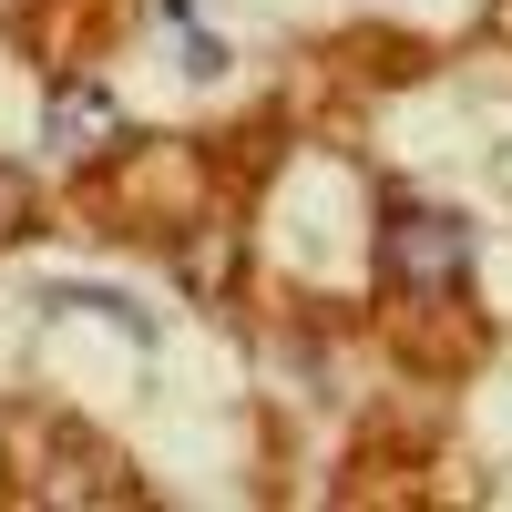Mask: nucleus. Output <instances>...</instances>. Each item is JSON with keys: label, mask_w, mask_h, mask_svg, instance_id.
<instances>
[{"label": "nucleus", "mask_w": 512, "mask_h": 512, "mask_svg": "<svg viewBox=\"0 0 512 512\" xmlns=\"http://www.w3.org/2000/svg\"><path fill=\"white\" fill-rule=\"evenodd\" d=\"M379 256H390V287H410L420 308H451L461 277H472V226H461V216H431V205H410V216H390Z\"/></svg>", "instance_id": "1"}, {"label": "nucleus", "mask_w": 512, "mask_h": 512, "mask_svg": "<svg viewBox=\"0 0 512 512\" xmlns=\"http://www.w3.org/2000/svg\"><path fill=\"white\" fill-rule=\"evenodd\" d=\"M41 123H52V144L72 164H103L123 144V103L103 93V82H52V113H41Z\"/></svg>", "instance_id": "2"}, {"label": "nucleus", "mask_w": 512, "mask_h": 512, "mask_svg": "<svg viewBox=\"0 0 512 512\" xmlns=\"http://www.w3.org/2000/svg\"><path fill=\"white\" fill-rule=\"evenodd\" d=\"M175 267H185V287L205 297V308H216V297L246 277V246H236V226H185L175 236Z\"/></svg>", "instance_id": "3"}, {"label": "nucleus", "mask_w": 512, "mask_h": 512, "mask_svg": "<svg viewBox=\"0 0 512 512\" xmlns=\"http://www.w3.org/2000/svg\"><path fill=\"white\" fill-rule=\"evenodd\" d=\"M41 226V195H31V175H21V164H0V246H21Z\"/></svg>", "instance_id": "4"}, {"label": "nucleus", "mask_w": 512, "mask_h": 512, "mask_svg": "<svg viewBox=\"0 0 512 512\" xmlns=\"http://www.w3.org/2000/svg\"><path fill=\"white\" fill-rule=\"evenodd\" d=\"M21 11H41V0H0V21H21Z\"/></svg>", "instance_id": "5"}]
</instances>
